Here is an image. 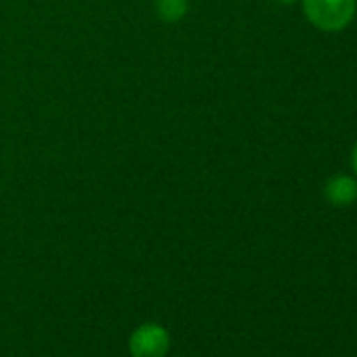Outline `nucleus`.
I'll list each match as a JSON object with an SVG mask.
<instances>
[{
    "label": "nucleus",
    "mask_w": 357,
    "mask_h": 357,
    "mask_svg": "<svg viewBox=\"0 0 357 357\" xmlns=\"http://www.w3.org/2000/svg\"><path fill=\"white\" fill-rule=\"evenodd\" d=\"M303 11L315 28L324 32H338L355 17L357 0H303Z\"/></svg>",
    "instance_id": "nucleus-1"
},
{
    "label": "nucleus",
    "mask_w": 357,
    "mask_h": 357,
    "mask_svg": "<svg viewBox=\"0 0 357 357\" xmlns=\"http://www.w3.org/2000/svg\"><path fill=\"white\" fill-rule=\"evenodd\" d=\"M132 357H164L170 347V336L160 324L139 326L128 340Z\"/></svg>",
    "instance_id": "nucleus-2"
},
{
    "label": "nucleus",
    "mask_w": 357,
    "mask_h": 357,
    "mask_svg": "<svg viewBox=\"0 0 357 357\" xmlns=\"http://www.w3.org/2000/svg\"><path fill=\"white\" fill-rule=\"evenodd\" d=\"M324 196L336 208L351 206L357 200V181L349 174H334L324 188Z\"/></svg>",
    "instance_id": "nucleus-3"
},
{
    "label": "nucleus",
    "mask_w": 357,
    "mask_h": 357,
    "mask_svg": "<svg viewBox=\"0 0 357 357\" xmlns=\"http://www.w3.org/2000/svg\"><path fill=\"white\" fill-rule=\"evenodd\" d=\"M155 11L164 22H178L188 13V0H155Z\"/></svg>",
    "instance_id": "nucleus-4"
},
{
    "label": "nucleus",
    "mask_w": 357,
    "mask_h": 357,
    "mask_svg": "<svg viewBox=\"0 0 357 357\" xmlns=\"http://www.w3.org/2000/svg\"><path fill=\"white\" fill-rule=\"evenodd\" d=\"M351 160H353V170H355V174H357V143H355V147H353V155H351Z\"/></svg>",
    "instance_id": "nucleus-5"
},
{
    "label": "nucleus",
    "mask_w": 357,
    "mask_h": 357,
    "mask_svg": "<svg viewBox=\"0 0 357 357\" xmlns=\"http://www.w3.org/2000/svg\"><path fill=\"white\" fill-rule=\"evenodd\" d=\"M273 3H278V5H292V3H296V0H273Z\"/></svg>",
    "instance_id": "nucleus-6"
}]
</instances>
